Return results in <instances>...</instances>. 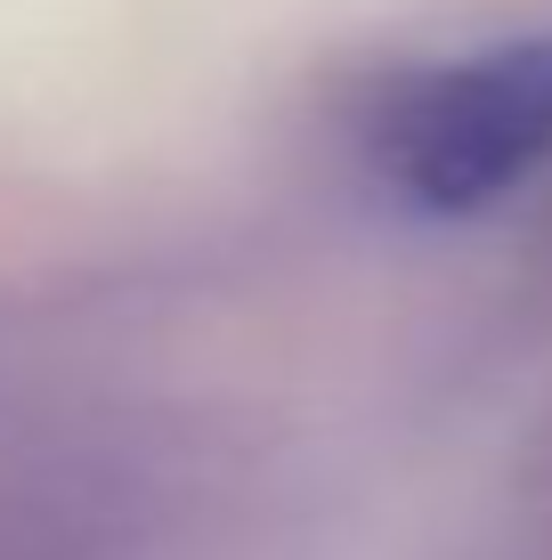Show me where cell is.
<instances>
[{"label": "cell", "mask_w": 552, "mask_h": 560, "mask_svg": "<svg viewBox=\"0 0 552 560\" xmlns=\"http://www.w3.org/2000/svg\"><path fill=\"white\" fill-rule=\"evenodd\" d=\"M357 147L374 179L423 220H471L520 196L552 163V33L414 66L374 98Z\"/></svg>", "instance_id": "cell-1"}]
</instances>
